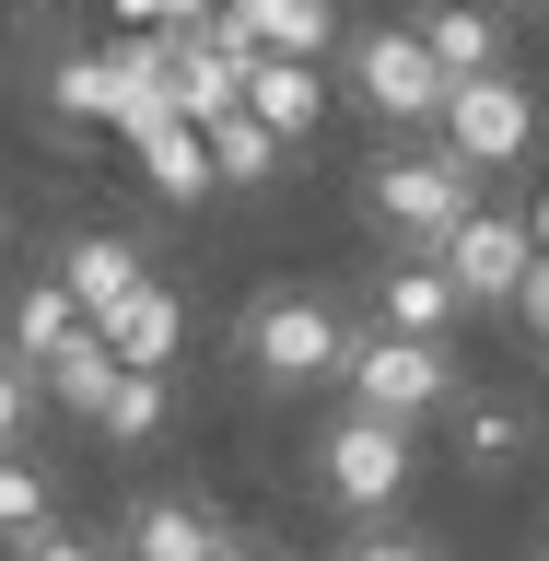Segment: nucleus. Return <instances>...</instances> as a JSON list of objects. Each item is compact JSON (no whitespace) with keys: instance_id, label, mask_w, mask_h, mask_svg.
I'll return each instance as SVG.
<instances>
[{"instance_id":"obj_1","label":"nucleus","mask_w":549,"mask_h":561,"mask_svg":"<svg viewBox=\"0 0 549 561\" xmlns=\"http://www.w3.org/2000/svg\"><path fill=\"white\" fill-rule=\"evenodd\" d=\"M235 351H245V375H258V386H328V375H340V351H351V328H340L328 293H258L245 328H235Z\"/></svg>"},{"instance_id":"obj_2","label":"nucleus","mask_w":549,"mask_h":561,"mask_svg":"<svg viewBox=\"0 0 549 561\" xmlns=\"http://www.w3.org/2000/svg\"><path fill=\"white\" fill-rule=\"evenodd\" d=\"M340 375H351V410H386V421H433V410L456 398L445 340H410V328H375V340H351V351H340Z\"/></svg>"},{"instance_id":"obj_3","label":"nucleus","mask_w":549,"mask_h":561,"mask_svg":"<svg viewBox=\"0 0 549 561\" xmlns=\"http://www.w3.org/2000/svg\"><path fill=\"white\" fill-rule=\"evenodd\" d=\"M316 480H328V503H340V515H398V491H410V421H386V410L328 421Z\"/></svg>"},{"instance_id":"obj_4","label":"nucleus","mask_w":549,"mask_h":561,"mask_svg":"<svg viewBox=\"0 0 549 561\" xmlns=\"http://www.w3.org/2000/svg\"><path fill=\"white\" fill-rule=\"evenodd\" d=\"M433 117H445V152H456L468 175H503L526 140H538V94H526L515 70H468V82H445Z\"/></svg>"},{"instance_id":"obj_5","label":"nucleus","mask_w":549,"mask_h":561,"mask_svg":"<svg viewBox=\"0 0 549 561\" xmlns=\"http://www.w3.org/2000/svg\"><path fill=\"white\" fill-rule=\"evenodd\" d=\"M468 199H480V175L456 164V152H375V175H363V210H375L398 245H433Z\"/></svg>"},{"instance_id":"obj_6","label":"nucleus","mask_w":549,"mask_h":561,"mask_svg":"<svg viewBox=\"0 0 549 561\" xmlns=\"http://www.w3.org/2000/svg\"><path fill=\"white\" fill-rule=\"evenodd\" d=\"M351 94L375 105L386 129H421L445 105V70H433V47L410 24H375V35H351Z\"/></svg>"},{"instance_id":"obj_7","label":"nucleus","mask_w":549,"mask_h":561,"mask_svg":"<svg viewBox=\"0 0 549 561\" xmlns=\"http://www.w3.org/2000/svg\"><path fill=\"white\" fill-rule=\"evenodd\" d=\"M526 245H538V234H526L515 210H480V199H468L445 234H433V270H445L468 305H503V293H515V270H526Z\"/></svg>"},{"instance_id":"obj_8","label":"nucleus","mask_w":549,"mask_h":561,"mask_svg":"<svg viewBox=\"0 0 549 561\" xmlns=\"http://www.w3.org/2000/svg\"><path fill=\"white\" fill-rule=\"evenodd\" d=\"M199 35L270 47V59H328V47H340V0H210Z\"/></svg>"},{"instance_id":"obj_9","label":"nucleus","mask_w":549,"mask_h":561,"mask_svg":"<svg viewBox=\"0 0 549 561\" xmlns=\"http://www.w3.org/2000/svg\"><path fill=\"white\" fill-rule=\"evenodd\" d=\"M140 280H152V257H140L129 234H70V245H59V293L82 305V328H105Z\"/></svg>"},{"instance_id":"obj_10","label":"nucleus","mask_w":549,"mask_h":561,"mask_svg":"<svg viewBox=\"0 0 549 561\" xmlns=\"http://www.w3.org/2000/svg\"><path fill=\"white\" fill-rule=\"evenodd\" d=\"M245 117H270V129L281 140H305L316 129V117H328V70H316V59H270V47H245Z\"/></svg>"},{"instance_id":"obj_11","label":"nucleus","mask_w":549,"mask_h":561,"mask_svg":"<svg viewBox=\"0 0 549 561\" xmlns=\"http://www.w3.org/2000/svg\"><path fill=\"white\" fill-rule=\"evenodd\" d=\"M105 433V445H152V433H164L175 421V386H164V363H117V375L94 386V410H82Z\"/></svg>"},{"instance_id":"obj_12","label":"nucleus","mask_w":549,"mask_h":561,"mask_svg":"<svg viewBox=\"0 0 549 561\" xmlns=\"http://www.w3.org/2000/svg\"><path fill=\"white\" fill-rule=\"evenodd\" d=\"M210 538H222V515H210V503H187V491H152V503H129V538H117V561H199Z\"/></svg>"},{"instance_id":"obj_13","label":"nucleus","mask_w":549,"mask_h":561,"mask_svg":"<svg viewBox=\"0 0 549 561\" xmlns=\"http://www.w3.org/2000/svg\"><path fill=\"white\" fill-rule=\"evenodd\" d=\"M105 70H117V105H105V129L129 140L152 129V117H175V82H164V24H140L129 47H105Z\"/></svg>"},{"instance_id":"obj_14","label":"nucleus","mask_w":549,"mask_h":561,"mask_svg":"<svg viewBox=\"0 0 549 561\" xmlns=\"http://www.w3.org/2000/svg\"><path fill=\"white\" fill-rule=\"evenodd\" d=\"M445 410H456V398H445ZM526 445H538V421H526L515 398H468V410H456V456H468V480H515Z\"/></svg>"},{"instance_id":"obj_15","label":"nucleus","mask_w":549,"mask_h":561,"mask_svg":"<svg viewBox=\"0 0 549 561\" xmlns=\"http://www.w3.org/2000/svg\"><path fill=\"white\" fill-rule=\"evenodd\" d=\"M410 35L433 47V70H445V82H468V70H503V12H480V0H433Z\"/></svg>"},{"instance_id":"obj_16","label":"nucleus","mask_w":549,"mask_h":561,"mask_svg":"<svg viewBox=\"0 0 549 561\" xmlns=\"http://www.w3.org/2000/svg\"><path fill=\"white\" fill-rule=\"evenodd\" d=\"M456 316H468V293H456V280L433 270V245H421V257H398V270H386V316H375V328H410V340H445Z\"/></svg>"},{"instance_id":"obj_17","label":"nucleus","mask_w":549,"mask_h":561,"mask_svg":"<svg viewBox=\"0 0 549 561\" xmlns=\"http://www.w3.org/2000/svg\"><path fill=\"white\" fill-rule=\"evenodd\" d=\"M175 340H187V305H175L164 280H140L129 305L105 316V351H117V363H175Z\"/></svg>"},{"instance_id":"obj_18","label":"nucleus","mask_w":549,"mask_h":561,"mask_svg":"<svg viewBox=\"0 0 549 561\" xmlns=\"http://www.w3.org/2000/svg\"><path fill=\"white\" fill-rule=\"evenodd\" d=\"M199 140H210V187H258V175H281V152H293V140H281L270 117H245V105H222Z\"/></svg>"},{"instance_id":"obj_19","label":"nucleus","mask_w":549,"mask_h":561,"mask_svg":"<svg viewBox=\"0 0 549 561\" xmlns=\"http://www.w3.org/2000/svg\"><path fill=\"white\" fill-rule=\"evenodd\" d=\"M129 152H140V175H152L164 199H210V140L187 129V117H152V129H129Z\"/></svg>"},{"instance_id":"obj_20","label":"nucleus","mask_w":549,"mask_h":561,"mask_svg":"<svg viewBox=\"0 0 549 561\" xmlns=\"http://www.w3.org/2000/svg\"><path fill=\"white\" fill-rule=\"evenodd\" d=\"M70 328H82V305H70L59 270H47V280H24V293H12V316H0V351H12V363H47Z\"/></svg>"},{"instance_id":"obj_21","label":"nucleus","mask_w":549,"mask_h":561,"mask_svg":"<svg viewBox=\"0 0 549 561\" xmlns=\"http://www.w3.org/2000/svg\"><path fill=\"white\" fill-rule=\"evenodd\" d=\"M47 105H59V129H105V105H117V70H105V47H70V59H47Z\"/></svg>"},{"instance_id":"obj_22","label":"nucleus","mask_w":549,"mask_h":561,"mask_svg":"<svg viewBox=\"0 0 549 561\" xmlns=\"http://www.w3.org/2000/svg\"><path fill=\"white\" fill-rule=\"evenodd\" d=\"M47 515H59V480H47L24 445H0V550H12L24 526H47Z\"/></svg>"},{"instance_id":"obj_23","label":"nucleus","mask_w":549,"mask_h":561,"mask_svg":"<svg viewBox=\"0 0 549 561\" xmlns=\"http://www.w3.org/2000/svg\"><path fill=\"white\" fill-rule=\"evenodd\" d=\"M340 561H445V550H433V538H410V526H386V515H363V526L340 538Z\"/></svg>"},{"instance_id":"obj_24","label":"nucleus","mask_w":549,"mask_h":561,"mask_svg":"<svg viewBox=\"0 0 549 561\" xmlns=\"http://www.w3.org/2000/svg\"><path fill=\"white\" fill-rule=\"evenodd\" d=\"M35 410H47V398H35V363H12V351H0V445H24Z\"/></svg>"},{"instance_id":"obj_25","label":"nucleus","mask_w":549,"mask_h":561,"mask_svg":"<svg viewBox=\"0 0 549 561\" xmlns=\"http://www.w3.org/2000/svg\"><path fill=\"white\" fill-rule=\"evenodd\" d=\"M12 561H105V538H82V526H24V538H12Z\"/></svg>"},{"instance_id":"obj_26","label":"nucleus","mask_w":549,"mask_h":561,"mask_svg":"<svg viewBox=\"0 0 549 561\" xmlns=\"http://www.w3.org/2000/svg\"><path fill=\"white\" fill-rule=\"evenodd\" d=\"M503 305H515L526 328L549 340V245H526V270H515V293H503Z\"/></svg>"},{"instance_id":"obj_27","label":"nucleus","mask_w":549,"mask_h":561,"mask_svg":"<svg viewBox=\"0 0 549 561\" xmlns=\"http://www.w3.org/2000/svg\"><path fill=\"white\" fill-rule=\"evenodd\" d=\"M199 561H270V550H258V538H235V526H222V538H210Z\"/></svg>"},{"instance_id":"obj_28","label":"nucleus","mask_w":549,"mask_h":561,"mask_svg":"<svg viewBox=\"0 0 549 561\" xmlns=\"http://www.w3.org/2000/svg\"><path fill=\"white\" fill-rule=\"evenodd\" d=\"M117 12H129V24H175V0H117Z\"/></svg>"},{"instance_id":"obj_29","label":"nucleus","mask_w":549,"mask_h":561,"mask_svg":"<svg viewBox=\"0 0 549 561\" xmlns=\"http://www.w3.org/2000/svg\"><path fill=\"white\" fill-rule=\"evenodd\" d=\"M526 234H538V245H549V199H538V222H526Z\"/></svg>"},{"instance_id":"obj_30","label":"nucleus","mask_w":549,"mask_h":561,"mask_svg":"<svg viewBox=\"0 0 549 561\" xmlns=\"http://www.w3.org/2000/svg\"><path fill=\"white\" fill-rule=\"evenodd\" d=\"M538 561H549V550H538Z\"/></svg>"}]
</instances>
